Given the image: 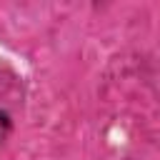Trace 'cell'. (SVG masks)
<instances>
[{
    "label": "cell",
    "instance_id": "6da1fadb",
    "mask_svg": "<svg viewBox=\"0 0 160 160\" xmlns=\"http://www.w3.org/2000/svg\"><path fill=\"white\" fill-rule=\"evenodd\" d=\"M10 130H12V118L5 112V110H0V145L8 140V135H10Z\"/></svg>",
    "mask_w": 160,
    "mask_h": 160
}]
</instances>
